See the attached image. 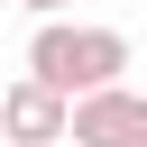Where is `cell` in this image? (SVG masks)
<instances>
[{"instance_id": "cell-2", "label": "cell", "mask_w": 147, "mask_h": 147, "mask_svg": "<svg viewBox=\"0 0 147 147\" xmlns=\"http://www.w3.org/2000/svg\"><path fill=\"white\" fill-rule=\"evenodd\" d=\"M64 129H74V101H64L55 83L18 74V83L0 92V138H9V147H55Z\"/></svg>"}, {"instance_id": "cell-6", "label": "cell", "mask_w": 147, "mask_h": 147, "mask_svg": "<svg viewBox=\"0 0 147 147\" xmlns=\"http://www.w3.org/2000/svg\"><path fill=\"white\" fill-rule=\"evenodd\" d=\"M0 92H9V83H0Z\"/></svg>"}, {"instance_id": "cell-4", "label": "cell", "mask_w": 147, "mask_h": 147, "mask_svg": "<svg viewBox=\"0 0 147 147\" xmlns=\"http://www.w3.org/2000/svg\"><path fill=\"white\" fill-rule=\"evenodd\" d=\"M18 9H37V18H55V9H64V0H18Z\"/></svg>"}, {"instance_id": "cell-3", "label": "cell", "mask_w": 147, "mask_h": 147, "mask_svg": "<svg viewBox=\"0 0 147 147\" xmlns=\"http://www.w3.org/2000/svg\"><path fill=\"white\" fill-rule=\"evenodd\" d=\"M74 147H147V92L110 83V92H83L74 101Z\"/></svg>"}, {"instance_id": "cell-1", "label": "cell", "mask_w": 147, "mask_h": 147, "mask_svg": "<svg viewBox=\"0 0 147 147\" xmlns=\"http://www.w3.org/2000/svg\"><path fill=\"white\" fill-rule=\"evenodd\" d=\"M28 74L55 83L64 101L110 92V83L129 74V37H119V28H74V18H37V37H28Z\"/></svg>"}, {"instance_id": "cell-5", "label": "cell", "mask_w": 147, "mask_h": 147, "mask_svg": "<svg viewBox=\"0 0 147 147\" xmlns=\"http://www.w3.org/2000/svg\"><path fill=\"white\" fill-rule=\"evenodd\" d=\"M55 147H74V138H55Z\"/></svg>"}]
</instances>
